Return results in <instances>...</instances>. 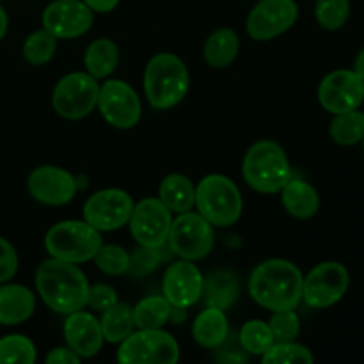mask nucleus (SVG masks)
<instances>
[{"label": "nucleus", "instance_id": "obj_45", "mask_svg": "<svg viewBox=\"0 0 364 364\" xmlns=\"http://www.w3.org/2000/svg\"><path fill=\"white\" fill-rule=\"evenodd\" d=\"M0 2H2V0H0Z\"/></svg>", "mask_w": 364, "mask_h": 364}, {"label": "nucleus", "instance_id": "obj_14", "mask_svg": "<svg viewBox=\"0 0 364 364\" xmlns=\"http://www.w3.org/2000/svg\"><path fill=\"white\" fill-rule=\"evenodd\" d=\"M297 18L295 0H259L247 14L245 31L255 41H270L290 31Z\"/></svg>", "mask_w": 364, "mask_h": 364}, {"label": "nucleus", "instance_id": "obj_13", "mask_svg": "<svg viewBox=\"0 0 364 364\" xmlns=\"http://www.w3.org/2000/svg\"><path fill=\"white\" fill-rule=\"evenodd\" d=\"M134 199L121 188H103L85 201L82 215L87 224L102 231H116L128 224L134 210Z\"/></svg>", "mask_w": 364, "mask_h": 364}, {"label": "nucleus", "instance_id": "obj_35", "mask_svg": "<svg viewBox=\"0 0 364 364\" xmlns=\"http://www.w3.org/2000/svg\"><path fill=\"white\" fill-rule=\"evenodd\" d=\"M92 262L96 263L98 270H102L107 276H123L128 270V263H130V255L124 251L121 245L107 244L100 245L96 251Z\"/></svg>", "mask_w": 364, "mask_h": 364}, {"label": "nucleus", "instance_id": "obj_36", "mask_svg": "<svg viewBox=\"0 0 364 364\" xmlns=\"http://www.w3.org/2000/svg\"><path fill=\"white\" fill-rule=\"evenodd\" d=\"M164 245L156 249L142 247V245H139L137 251H135L134 255H130V263H128V270H127L128 276L134 277V279L148 276V274H151L153 270L164 262V259L173 256V255H164L162 252Z\"/></svg>", "mask_w": 364, "mask_h": 364}, {"label": "nucleus", "instance_id": "obj_8", "mask_svg": "<svg viewBox=\"0 0 364 364\" xmlns=\"http://www.w3.org/2000/svg\"><path fill=\"white\" fill-rule=\"evenodd\" d=\"M213 244V226L199 212L188 210L178 213L176 219H173L167 235V245L174 256L188 262H199L212 252Z\"/></svg>", "mask_w": 364, "mask_h": 364}, {"label": "nucleus", "instance_id": "obj_3", "mask_svg": "<svg viewBox=\"0 0 364 364\" xmlns=\"http://www.w3.org/2000/svg\"><path fill=\"white\" fill-rule=\"evenodd\" d=\"M191 77L183 60L171 52L156 53L144 70V95L156 110H169L183 102Z\"/></svg>", "mask_w": 364, "mask_h": 364}, {"label": "nucleus", "instance_id": "obj_2", "mask_svg": "<svg viewBox=\"0 0 364 364\" xmlns=\"http://www.w3.org/2000/svg\"><path fill=\"white\" fill-rule=\"evenodd\" d=\"M301 269L288 259L272 258L262 262L249 276V295L269 311L295 309L302 301Z\"/></svg>", "mask_w": 364, "mask_h": 364}, {"label": "nucleus", "instance_id": "obj_9", "mask_svg": "<svg viewBox=\"0 0 364 364\" xmlns=\"http://www.w3.org/2000/svg\"><path fill=\"white\" fill-rule=\"evenodd\" d=\"M100 95V84L85 71H73L64 75L55 84L52 92L53 110L60 117L70 121L82 119L96 109Z\"/></svg>", "mask_w": 364, "mask_h": 364}, {"label": "nucleus", "instance_id": "obj_5", "mask_svg": "<svg viewBox=\"0 0 364 364\" xmlns=\"http://www.w3.org/2000/svg\"><path fill=\"white\" fill-rule=\"evenodd\" d=\"M196 206L212 226L230 228L242 217L244 201L233 180L223 174H208L196 187Z\"/></svg>", "mask_w": 364, "mask_h": 364}, {"label": "nucleus", "instance_id": "obj_40", "mask_svg": "<svg viewBox=\"0 0 364 364\" xmlns=\"http://www.w3.org/2000/svg\"><path fill=\"white\" fill-rule=\"evenodd\" d=\"M45 361L46 364H77L80 363V358L70 347H57L46 354Z\"/></svg>", "mask_w": 364, "mask_h": 364}, {"label": "nucleus", "instance_id": "obj_20", "mask_svg": "<svg viewBox=\"0 0 364 364\" xmlns=\"http://www.w3.org/2000/svg\"><path fill=\"white\" fill-rule=\"evenodd\" d=\"M36 309V295L23 284H0V326H20Z\"/></svg>", "mask_w": 364, "mask_h": 364}, {"label": "nucleus", "instance_id": "obj_22", "mask_svg": "<svg viewBox=\"0 0 364 364\" xmlns=\"http://www.w3.org/2000/svg\"><path fill=\"white\" fill-rule=\"evenodd\" d=\"M281 201L284 210L295 219H311L320 208V196L316 188L308 181L294 176L281 188Z\"/></svg>", "mask_w": 364, "mask_h": 364}, {"label": "nucleus", "instance_id": "obj_15", "mask_svg": "<svg viewBox=\"0 0 364 364\" xmlns=\"http://www.w3.org/2000/svg\"><path fill=\"white\" fill-rule=\"evenodd\" d=\"M318 102L331 114L359 109L364 102V80L354 70L331 71L318 85Z\"/></svg>", "mask_w": 364, "mask_h": 364}, {"label": "nucleus", "instance_id": "obj_32", "mask_svg": "<svg viewBox=\"0 0 364 364\" xmlns=\"http://www.w3.org/2000/svg\"><path fill=\"white\" fill-rule=\"evenodd\" d=\"M38 352L34 343L23 334H7L0 338V364H34Z\"/></svg>", "mask_w": 364, "mask_h": 364}, {"label": "nucleus", "instance_id": "obj_31", "mask_svg": "<svg viewBox=\"0 0 364 364\" xmlns=\"http://www.w3.org/2000/svg\"><path fill=\"white\" fill-rule=\"evenodd\" d=\"M57 50V38L50 34L46 28H39L34 31L23 43V59L27 60L31 66H43V64L50 63L55 55Z\"/></svg>", "mask_w": 364, "mask_h": 364}, {"label": "nucleus", "instance_id": "obj_39", "mask_svg": "<svg viewBox=\"0 0 364 364\" xmlns=\"http://www.w3.org/2000/svg\"><path fill=\"white\" fill-rule=\"evenodd\" d=\"M18 272V255L11 242L0 237V284L13 279Z\"/></svg>", "mask_w": 364, "mask_h": 364}, {"label": "nucleus", "instance_id": "obj_11", "mask_svg": "<svg viewBox=\"0 0 364 364\" xmlns=\"http://www.w3.org/2000/svg\"><path fill=\"white\" fill-rule=\"evenodd\" d=\"M96 107L103 119L110 127L119 128V130L134 128L142 116L141 100H139L135 89L117 78H110V80L103 82V85H100Z\"/></svg>", "mask_w": 364, "mask_h": 364}, {"label": "nucleus", "instance_id": "obj_12", "mask_svg": "<svg viewBox=\"0 0 364 364\" xmlns=\"http://www.w3.org/2000/svg\"><path fill=\"white\" fill-rule=\"evenodd\" d=\"M173 212L159 198H146L135 203L132 210L130 233L134 240L142 247H162L167 242Z\"/></svg>", "mask_w": 364, "mask_h": 364}, {"label": "nucleus", "instance_id": "obj_27", "mask_svg": "<svg viewBox=\"0 0 364 364\" xmlns=\"http://www.w3.org/2000/svg\"><path fill=\"white\" fill-rule=\"evenodd\" d=\"M100 326H102L105 341H109V343H121L135 329L134 308L130 304H123V302L117 301L116 304L102 311Z\"/></svg>", "mask_w": 364, "mask_h": 364}, {"label": "nucleus", "instance_id": "obj_29", "mask_svg": "<svg viewBox=\"0 0 364 364\" xmlns=\"http://www.w3.org/2000/svg\"><path fill=\"white\" fill-rule=\"evenodd\" d=\"M329 135L336 144L355 146L364 137V112L359 109L334 114L329 124Z\"/></svg>", "mask_w": 364, "mask_h": 364}, {"label": "nucleus", "instance_id": "obj_41", "mask_svg": "<svg viewBox=\"0 0 364 364\" xmlns=\"http://www.w3.org/2000/svg\"><path fill=\"white\" fill-rule=\"evenodd\" d=\"M92 13H110L117 7L119 0H82Z\"/></svg>", "mask_w": 364, "mask_h": 364}, {"label": "nucleus", "instance_id": "obj_21", "mask_svg": "<svg viewBox=\"0 0 364 364\" xmlns=\"http://www.w3.org/2000/svg\"><path fill=\"white\" fill-rule=\"evenodd\" d=\"M238 290H240V284L231 270H213L203 279L201 299L208 308L226 311V309L233 308V304L237 302Z\"/></svg>", "mask_w": 364, "mask_h": 364}, {"label": "nucleus", "instance_id": "obj_26", "mask_svg": "<svg viewBox=\"0 0 364 364\" xmlns=\"http://www.w3.org/2000/svg\"><path fill=\"white\" fill-rule=\"evenodd\" d=\"M119 63V50L117 45L109 38L95 39L84 53V66L91 77L96 80L110 77Z\"/></svg>", "mask_w": 364, "mask_h": 364}, {"label": "nucleus", "instance_id": "obj_25", "mask_svg": "<svg viewBox=\"0 0 364 364\" xmlns=\"http://www.w3.org/2000/svg\"><path fill=\"white\" fill-rule=\"evenodd\" d=\"M238 50H240V39L237 32L233 28H219L212 32L205 41L203 57L208 66L224 70L237 59Z\"/></svg>", "mask_w": 364, "mask_h": 364}, {"label": "nucleus", "instance_id": "obj_16", "mask_svg": "<svg viewBox=\"0 0 364 364\" xmlns=\"http://www.w3.org/2000/svg\"><path fill=\"white\" fill-rule=\"evenodd\" d=\"M77 178L57 166H39L28 174L27 191L38 203L46 206H64L77 194Z\"/></svg>", "mask_w": 364, "mask_h": 364}, {"label": "nucleus", "instance_id": "obj_24", "mask_svg": "<svg viewBox=\"0 0 364 364\" xmlns=\"http://www.w3.org/2000/svg\"><path fill=\"white\" fill-rule=\"evenodd\" d=\"M159 199L173 213L188 212L196 206V185L185 174H167L159 187Z\"/></svg>", "mask_w": 364, "mask_h": 364}, {"label": "nucleus", "instance_id": "obj_28", "mask_svg": "<svg viewBox=\"0 0 364 364\" xmlns=\"http://www.w3.org/2000/svg\"><path fill=\"white\" fill-rule=\"evenodd\" d=\"M171 308L164 295H149L134 308V322L137 329H162L171 316Z\"/></svg>", "mask_w": 364, "mask_h": 364}, {"label": "nucleus", "instance_id": "obj_33", "mask_svg": "<svg viewBox=\"0 0 364 364\" xmlns=\"http://www.w3.org/2000/svg\"><path fill=\"white\" fill-rule=\"evenodd\" d=\"M315 361L311 350L297 341H281L274 343L265 354L262 355L263 364H311Z\"/></svg>", "mask_w": 364, "mask_h": 364}, {"label": "nucleus", "instance_id": "obj_37", "mask_svg": "<svg viewBox=\"0 0 364 364\" xmlns=\"http://www.w3.org/2000/svg\"><path fill=\"white\" fill-rule=\"evenodd\" d=\"M269 327L272 331L274 341H295L301 333V322L295 309H283V311H272L269 320Z\"/></svg>", "mask_w": 364, "mask_h": 364}, {"label": "nucleus", "instance_id": "obj_1", "mask_svg": "<svg viewBox=\"0 0 364 364\" xmlns=\"http://www.w3.org/2000/svg\"><path fill=\"white\" fill-rule=\"evenodd\" d=\"M89 281L77 263L48 258L36 272V290L45 306L59 315L84 309L87 306Z\"/></svg>", "mask_w": 364, "mask_h": 364}, {"label": "nucleus", "instance_id": "obj_38", "mask_svg": "<svg viewBox=\"0 0 364 364\" xmlns=\"http://www.w3.org/2000/svg\"><path fill=\"white\" fill-rule=\"evenodd\" d=\"M117 302V294L110 284L98 283L89 287L87 294V306L95 311H105L107 308L114 306Z\"/></svg>", "mask_w": 364, "mask_h": 364}, {"label": "nucleus", "instance_id": "obj_6", "mask_svg": "<svg viewBox=\"0 0 364 364\" xmlns=\"http://www.w3.org/2000/svg\"><path fill=\"white\" fill-rule=\"evenodd\" d=\"M103 244L102 235L85 220H63L46 231L45 249L50 258L70 263L91 262Z\"/></svg>", "mask_w": 364, "mask_h": 364}, {"label": "nucleus", "instance_id": "obj_7", "mask_svg": "<svg viewBox=\"0 0 364 364\" xmlns=\"http://www.w3.org/2000/svg\"><path fill=\"white\" fill-rule=\"evenodd\" d=\"M180 359V345L162 329H139L124 338L117 348L123 364H174Z\"/></svg>", "mask_w": 364, "mask_h": 364}, {"label": "nucleus", "instance_id": "obj_34", "mask_svg": "<svg viewBox=\"0 0 364 364\" xmlns=\"http://www.w3.org/2000/svg\"><path fill=\"white\" fill-rule=\"evenodd\" d=\"M350 16V0H316L315 18L326 31H340Z\"/></svg>", "mask_w": 364, "mask_h": 364}, {"label": "nucleus", "instance_id": "obj_43", "mask_svg": "<svg viewBox=\"0 0 364 364\" xmlns=\"http://www.w3.org/2000/svg\"><path fill=\"white\" fill-rule=\"evenodd\" d=\"M6 32H7V14L6 11L2 9V6H0V41L4 39Z\"/></svg>", "mask_w": 364, "mask_h": 364}, {"label": "nucleus", "instance_id": "obj_17", "mask_svg": "<svg viewBox=\"0 0 364 364\" xmlns=\"http://www.w3.org/2000/svg\"><path fill=\"white\" fill-rule=\"evenodd\" d=\"M95 13L82 0H53L43 11V28L57 39H75L91 28Z\"/></svg>", "mask_w": 364, "mask_h": 364}, {"label": "nucleus", "instance_id": "obj_44", "mask_svg": "<svg viewBox=\"0 0 364 364\" xmlns=\"http://www.w3.org/2000/svg\"><path fill=\"white\" fill-rule=\"evenodd\" d=\"M361 142H363V151H364V137H363V141H361Z\"/></svg>", "mask_w": 364, "mask_h": 364}, {"label": "nucleus", "instance_id": "obj_19", "mask_svg": "<svg viewBox=\"0 0 364 364\" xmlns=\"http://www.w3.org/2000/svg\"><path fill=\"white\" fill-rule=\"evenodd\" d=\"M63 333L68 347L80 359L95 358L105 343L100 320L84 309L66 315Z\"/></svg>", "mask_w": 364, "mask_h": 364}, {"label": "nucleus", "instance_id": "obj_42", "mask_svg": "<svg viewBox=\"0 0 364 364\" xmlns=\"http://www.w3.org/2000/svg\"><path fill=\"white\" fill-rule=\"evenodd\" d=\"M354 71L364 80V48L361 50V52L358 53V57H355V60H354Z\"/></svg>", "mask_w": 364, "mask_h": 364}, {"label": "nucleus", "instance_id": "obj_30", "mask_svg": "<svg viewBox=\"0 0 364 364\" xmlns=\"http://www.w3.org/2000/svg\"><path fill=\"white\" fill-rule=\"evenodd\" d=\"M238 343L245 354L263 355L276 341H274L272 331H270L269 322L263 320H249L242 326L238 333Z\"/></svg>", "mask_w": 364, "mask_h": 364}, {"label": "nucleus", "instance_id": "obj_4", "mask_svg": "<svg viewBox=\"0 0 364 364\" xmlns=\"http://www.w3.org/2000/svg\"><path fill=\"white\" fill-rule=\"evenodd\" d=\"M242 174L258 194H277L294 176L287 153L274 141H258L247 149Z\"/></svg>", "mask_w": 364, "mask_h": 364}, {"label": "nucleus", "instance_id": "obj_18", "mask_svg": "<svg viewBox=\"0 0 364 364\" xmlns=\"http://www.w3.org/2000/svg\"><path fill=\"white\" fill-rule=\"evenodd\" d=\"M203 279L201 270L188 259H178L167 267L162 279V294L174 308H191L201 299Z\"/></svg>", "mask_w": 364, "mask_h": 364}, {"label": "nucleus", "instance_id": "obj_10", "mask_svg": "<svg viewBox=\"0 0 364 364\" xmlns=\"http://www.w3.org/2000/svg\"><path fill=\"white\" fill-rule=\"evenodd\" d=\"M350 284V274L340 262H323L304 276L302 301L315 309H326L345 297Z\"/></svg>", "mask_w": 364, "mask_h": 364}, {"label": "nucleus", "instance_id": "obj_23", "mask_svg": "<svg viewBox=\"0 0 364 364\" xmlns=\"http://www.w3.org/2000/svg\"><path fill=\"white\" fill-rule=\"evenodd\" d=\"M230 336V323L223 309L206 306L192 323V338L205 348H217Z\"/></svg>", "mask_w": 364, "mask_h": 364}]
</instances>
